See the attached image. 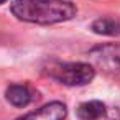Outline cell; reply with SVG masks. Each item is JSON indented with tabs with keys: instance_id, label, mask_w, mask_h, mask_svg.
<instances>
[{
	"instance_id": "obj_1",
	"label": "cell",
	"mask_w": 120,
	"mask_h": 120,
	"mask_svg": "<svg viewBox=\"0 0 120 120\" xmlns=\"http://www.w3.org/2000/svg\"><path fill=\"white\" fill-rule=\"evenodd\" d=\"M10 10L18 20L36 25L63 23L77 15V7L69 0H13Z\"/></svg>"
},
{
	"instance_id": "obj_2",
	"label": "cell",
	"mask_w": 120,
	"mask_h": 120,
	"mask_svg": "<svg viewBox=\"0 0 120 120\" xmlns=\"http://www.w3.org/2000/svg\"><path fill=\"white\" fill-rule=\"evenodd\" d=\"M46 74L64 86H86L95 77V69L87 63H53L48 66Z\"/></svg>"
},
{
	"instance_id": "obj_3",
	"label": "cell",
	"mask_w": 120,
	"mask_h": 120,
	"mask_svg": "<svg viewBox=\"0 0 120 120\" xmlns=\"http://www.w3.org/2000/svg\"><path fill=\"white\" fill-rule=\"evenodd\" d=\"M92 64L107 74H120V43H105L89 51Z\"/></svg>"
},
{
	"instance_id": "obj_4",
	"label": "cell",
	"mask_w": 120,
	"mask_h": 120,
	"mask_svg": "<svg viewBox=\"0 0 120 120\" xmlns=\"http://www.w3.org/2000/svg\"><path fill=\"white\" fill-rule=\"evenodd\" d=\"M68 115V109L63 102H49L17 120H64Z\"/></svg>"
},
{
	"instance_id": "obj_5",
	"label": "cell",
	"mask_w": 120,
	"mask_h": 120,
	"mask_svg": "<svg viewBox=\"0 0 120 120\" xmlns=\"http://www.w3.org/2000/svg\"><path fill=\"white\" fill-rule=\"evenodd\" d=\"M5 97L15 107H26L33 100V92L26 84H12L5 92Z\"/></svg>"
},
{
	"instance_id": "obj_6",
	"label": "cell",
	"mask_w": 120,
	"mask_h": 120,
	"mask_svg": "<svg viewBox=\"0 0 120 120\" xmlns=\"http://www.w3.org/2000/svg\"><path fill=\"white\" fill-rule=\"evenodd\" d=\"M107 112V105L100 100H87L77 107L79 120H100Z\"/></svg>"
},
{
	"instance_id": "obj_7",
	"label": "cell",
	"mask_w": 120,
	"mask_h": 120,
	"mask_svg": "<svg viewBox=\"0 0 120 120\" xmlns=\"http://www.w3.org/2000/svg\"><path fill=\"white\" fill-rule=\"evenodd\" d=\"M90 30L95 35H104V36H118L120 35V20L118 18H97L92 25Z\"/></svg>"
},
{
	"instance_id": "obj_8",
	"label": "cell",
	"mask_w": 120,
	"mask_h": 120,
	"mask_svg": "<svg viewBox=\"0 0 120 120\" xmlns=\"http://www.w3.org/2000/svg\"><path fill=\"white\" fill-rule=\"evenodd\" d=\"M100 120H120V109H110L107 107V112Z\"/></svg>"
},
{
	"instance_id": "obj_9",
	"label": "cell",
	"mask_w": 120,
	"mask_h": 120,
	"mask_svg": "<svg viewBox=\"0 0 120 120\" xmlns=\"http://www.w3.org/2000/svg\"><path fill=\"white\" fill-rule=\"evenodd\" d=\"M5 2H7V0H0V5H4Z\"/></svg>"
}]
</instances>
